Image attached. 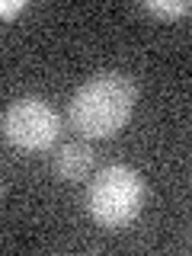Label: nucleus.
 Segmentation results:
<instances>
[{
    "label": "nucleus",
    "instance_id": "nucleus-1",
    "mask_svg": "<svg viewBox=\"0 0 192 256\" xmlns=\"http://www.w3.org/2000/svg\"><path fill=\"white\" fill-rule=\"evenodd\" d=\"M138 102V86L132 77L106 70L90 77L68 102V118L84 138H112L128 125Z\"/></svg>",
    "mask_w": 192,
    "mask_h": 256
},
{
    "label": "nucleus",
    "instance_id": "nucleus-2",
    "mask_svg": "<svg viewBox=\"0 0 192 256\" xmlns=\"http://www.w3.org/2000/svg\"><path fill=\"white\" fill-rule=\"evenodd\" d=\"M144 180L128 164H109L90 180L86 189V212L100 228H125L141 214Z\"/></svg>",
    "mask_w": 192,
    "mask_h": 256
},
{
    "label": "nucleus",
    "instance_id": "nucleus-3",
    "mask_svg": "<svg viewBox=\"0 0 192 256\" xmlns=\"http://www.w3.org/2000/svg\"><path fill=\"white\" fill-rule=\"evenodd\" d=\"M61 134L58 112L38 96H22L4 112V138L22 154H42Z\"/></svg>",
    "mask_w": 192,
    "mask_h": 256
},
{
    "label": "nucleus",
    "instance_id": "nucleus-4",
    "mask_svg": "<svg viewBox=\"0 0 192 256\" xmlns=\"http://www.w3.org/2000/svg\"><path fill=\"white\" fill-rule=\"evenodd\" d=\"M52 166H54V173H58V180H64V182L86 180L90 170H93V150L86 148V144H77V141L61 144L54 160H52Z\"/></svg>",
    "mask_w": 192,
    "mask_h": 256
},
{
    "label": "nucleus",
    "instance_id": "nucleus-5",
    "mask_svg": "<svg viewBox=\"0 0 192 256\" xmlns=\"http://www.w3.org/2000/svg\"><path fill=\"white\" fill-rule=\"evenodd\" d=\"M148 10L160 16H186L192 10L189 0H148Z\"/></svg>",
    "mask_w": 192,
    "mask_h": 256
},
{
    "label": "nucleus",
    "instance_id": "nucleus-6",
    "mask_svg": "<svg viewBox=\"0 0 192 256\" xmlns=\"http://www.w3.org/2000/svg\"><path fill=\"white\" fill-rule=\"evenodd\" d=\"M22 6H26L22 0H0V20H10V16H16Z\"/></svg>",
    "mask_w": 192,
    "mask_h": 256
}]
</instances>
